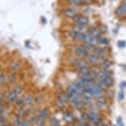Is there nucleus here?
Wrapping results in <instances>:
<instances>
[{
    "label": "nucleus",
    "instance_id": "nucleus-1",
    "mask_svg": "<svg viewBox=\"0 0 126 126\" xmlns=\"http://www.w3.org/2000/svg\"><path fill=\"white\" fill-rule=\"evenodd\" d=\"M86 90H87L93 96L95 99L105 96V91H106V89L97 82H95L94 84H92V86L87 87Z\"/></svg>",
    "mask_w": 126,
    "mask_h": 126
},
{
    "label": "nucleus",
    "instance_id": "nucleus-2",
    "mask_svg": "<svg viewBox=\"0 0 126 126\" xmlns=\"http://www.w3.org/2000/svg\"><path fill=\"white\" fill-rule=\"evenodd\" d=\"M87 120H88L92 125H97V126L101 123H102L101 117L95 110H91L87 113Z\"/></svg>",
    "mask_w": 126,
    "mask_h": 126
},
{
    "label": "nucleus",
    "instance_id": "nucleus-3",
    "mask_svg": "<svg viewBox=\"0 0 126 126\" xmlns=\"http://www.w3.org/2000/svg\"><path fill=\"white\" fill-rule=\"evenodd\" d=\"M73 21L75 26H78V27H82L84 28H86L89 24V18L87 16L80 15V14L76 15L73 18Z\"/></svg>",
    "mask_w": 126,
    "mask_h": 126
},
{
    "label": "nucleus",
    "instance_id": "nucleus-4",
    "mask_svg": "<svg viewBox=\"0 0 126 126\" xmlns=\"http://www.w3.org/2000/svg\"><path fill=\"white\" fill-rule=\"evenodd\" d=\"M85 59H86L87 62L88 63V64L95 66V67H96V66L99 67L100 63H101V62L102 60V59H100L96 54H94L93 52H91V53H89L87 54V56L86 57Z\"/></svg>",
    "mask_w": 126,
    "mask_h": 126
},
{
    "label": "nucleus",
    "instance_id": "nucleus-5",
    "mask_svg": "<svg viewBox=\"0 0 126 126\" xmlns=\"http://www.w3.org/2000/svg\"><path fill=\"white\" fill-rule=\"evenodd\" d=\"M69 35L71 38H73V40H78V41L85 42L86 41L87 36V32H76V31L71 30L69 32Z\"/></svg>",
    "mask_w": 126,
    "mask_h": 126
},
{
    "label": "nucleus",
    "instance_id": "nucleus-6",
    "mask_svg": "<svg viewBox=\"0 0 126 126\" xmlns=\"http://www.w3.org/2000/svg\"><path fill=\"white\" fill-rule=\"evenodd\" d=\"M74 53L78 58L86 59L89 52L87 51V49L85 48L84 46H77L74 48Z\"/></svg>",
    "mask_w": 126,
    "mask_h": 126
},
{
    "label": "nucleus",
    "instance_id": "nucleus-7",
    "mask_svg": "<svg viewBox=\"0 0 126 126\" xmlns=\"http://www.w3.org/2000/svg\"><path fill=\"white\" fill-rule=\"evenodd\" d=\"M94 106L98 109H105L108 106V101L106 97L103 96L98 98H96L94 102Z\"/></svg>",
    "mask_w": 126,
    "mask_h": 126
},
{
    "label": "nucleus",
    "instance_id": "nucleus-8",
    "mask_svg": "<svg viewBox=\"0 0 126 126\" xmlns=\"http://www.w3.org/2000/svg\"><path fill=\"white\" fill-rule=\"evenodd\" d=\"M97 82H99L105 89H109V88H110V87H112L114 86V82H115V81H114V78L106 77V78H103V79L98 81Z\"/></svg>",
    "mask_w": 126,
    "mask_h": 126
},
{
    "label": "nucleus",
    "instance_id": "nucleus-9",
    "mask_svg": "<svg viewBox=\"0 0 126 126\" xmlns=\"http://www.w3.org/2000/svg\"><path fill=\"white\" fill-rule=\"evenodd\" d=\"M73 65L77 68V70H78V69H80V68L85 67V66L88 65V63H87L85 59L77 57V58L74 59V60L73 61Z\"/></svg>",
    "mask_w": 126,
    "mask_h": 126
},
{
    "label": "nucleus",
    "instance_id": "nucleus-10",
    "mask_svg": "<svg viewBox=\"0 0 126 126\" xmlns=\"http://www.w3.org/2000/svg\"><path fill=\"white\" fill-rule=\"evenodd\" d=\"M93 53L96 54L101 59H104L107 58V52H106L104 47L96 46L93 50Z\"/></svg>",
    "mask_w": 126,
    "mask_h": 126
},
{
    "label": "nucleus",
    "instance_id": "nucleus-11",
    "mask_svg": "<svg viewBox=\"0 0 126 126\" xmlns=\"http://www.w3.org/2000/svg\"><path fill=\"white\" fill-rule=\"evenodd\" d=\"M69 102L71 106L75 108H80L83 106V102L82 100V96H74L69 98Z\"/></svg>",
    "mask_w": 126,
    "mask_h": 126
},
{
    "label": "nucleus",
    "instance_id": "nucleus-12",
    "mask_svg": "<svg viewBox=\"0 0 126 126\" xmlns=\"http://www.w3.org/2000/svg\"><path fill=\"white\" fill-rule=\"evenodd\" d=\"M111 66H112V62L108 58H106L102 59L99 67L101 70H107V69H111Z\"/></svg>",
    "mask_w": 126,
    "mask_h": 126
},
{
    "label": "nucleus",
    "instance_id": "nucleus-13",
    "mask_svg": "<svg viewBox=\"0 0 126 126\" xmlns=\"http://www.w3.org/2000/svg\"><path fill=\"white\" fill-rule=\"evenodd\" d=\"M63 14L67 17H70V18H73L76 15H78L77 12L74 8H71V7H68V8H65L63 10Z\"/></svg>",
    "mask_w": 126,
    "mask_h": 126
},
{
    "label": "nucleus",
    "instance_id": "nucleus-14",
    "mask_svg": "<svg viewBox=\"0 0 126 126\" xmlns=\"http://www.w3.org/2000/svg\"><path fill=\"white\" fill-rule=\"evenodd\" d=\"M115 14L119 16H122L126 14V2L122 3L117 8L115 11Z\"/></svg>",
    "mask_w": 126,
    "mask_h": 126
},
{
    "label": "nucleus",
    "instance_id": "nucleus-15",
    "mask_svg": "<svg viewBox=\"0 0 126 126\" xmlns=\"http://www.w3.org/2000/svg\"><path fill=\"white\" fill-rule=\"evenodd\" d=\"M97 40H98V44L101 45V46L103 47H106L109 46V44H110V40H109V39L106 36H105V35H101L98 39H97Z\"/></svg>",
    "mask_w": 126,
    "mask_h": 126
},
{
    "label": "nucleus",
    "instance_id": "nucleus-16",
    "mask_svg": "<svg viewBox=\"0 0 126 126\" xmlns=\"http://www.w3.org/2000/svg\"><path fill=\"white\" fill-rule=\"evenodd\" d=\"M59 101L63 102V103H66L67 101H69V96H68L67 92H61L59 95Z\"/></svg>",
    "mask_w": 126,
    "mask_h": 126
},
{
    "label": "nucleus",
    "instance_id": "nucleus-17",
    "mask_svg": "<svg viewBox=\"0 0 126 126\" xmlns=\"http://www.w3.org/2000/svg\"><path fill=\"white\" fill-rule=\"evenodd\" d=\"M69 3L73 4V5H76V6H80L83 3V2L82 0H67Z\"/></svg>",
    "mask_w": 126,
    "mask_h": 126
},
{
    "label": "nucleus",
    "instance_id": "nucleus-18",
    "mask_svg": "<svg viewBox=\"0 0 126 126\" xmlns=\"http://www.w3.org/2000/svg\"><path fill=\"white\" fill-rule=\"evenodd\" d=\"M48 115H49V110L46 109V110H43L40 113L39 118L40 119H45V118H46L47 116H48Z\"/></svg>",
    "mask_w": 126,
    "mask_h": 126
},
{
    "label": "nucleus",
    "instance_id": "nucleus-19",
    "mask_svg": "<svg viewBox=\"0 0 126 126\" xmlns=\"http://www.w3.org/2000/svg\"><path fill=\"white\" fill-rule=\"evenodd\" d=\"M64 118L66 119V120L70 121L73 120V115H72V114H70L69 112H66L64 114Z\"/></svg>",
    "mask_w": 126,
    "mask_h": 126
},
{
    "label": "nucleus",
    "instance_id": "nucleus-20",
    "mask_svg": "<svg viewBox=\"0 0 126 126\" xmlns=\"http://www.w3.org/2000/svg\"><path fill=\"white\" fill-rule=\"evenodd\" d=\"M118 98H119L120 101H122V100L125 99V92H124V91H122V90H120V92H119Z\"/></svg>",
    "mask_w": 126,
    "mask_h": 126
},
{
    "label": "nucleus",
    "instance_id": "nucleus-21",
    "mask_svg": "<svg viewBox=\"0 0 126 126\" xmlns=\"http://www.w3.org/2000/svg\"><path fill=\"white\" fill-rule=\"evenodd\" d=\"M120 87V90H122V91H124V90L126 88V82L125 81H122V82H121Z\"/></svg>",
    "mask_w": 126,
    "mask_h": 126
},
{
    "label": "nucleus",
    "instance_id": "nucleus-22",
    "mask_svg": "<svg viewBox=\"0 0 126 126\" xmlns=\"http://www.w3.org/2000/svg\"><path fill=\"white\" fill-rule=\"evenodd\" d=\"M117 124H118V125H119V126H124L123 120H122V119H121L120 117H119V118L117 119Z\"/></svg>",
    "mask_w": 126,
    "mask_h": 126
},
{
    "label": "nucleus",
    "instance_id": "nucleus-23",
    "mask_svg": "<svg viewBox=\"0 0 126 126\" xmlns=\"http://www.w3.org/2000/svg\"><path fill=\"white\" fill-rule=\"evenodd\" d=\"M32 97L27 96V99H26V102H27V104H30V103H32Z\"/></svg>",
    "mask_w": 126,
    "mask_h": 126
},
{
    "label": "nucleus",
    "instance_id": "nucleus-24",
    "mask_svg": "<svg viewBox=\"0 0 126 126\" xmlns=\"http://www.w3.org/2000/svg\"><path fill=\"white\" fill-rule=\"evenodd\" d=\"M69 126H78V125H70Z\"/></svg>",
    "mask_w": 126,
    "mask_h": 126
},
{
    "label": "nucleus",
    "instance_id": "nucleus-25",
    "mask_svg": "<svg viewBox=\"0 0 126 126\" xmlns=\"http://www.w3.org/2000/svg\"></svg>",
    "mask_w": 126,
    "mask_h": 126
}]
</instances>
